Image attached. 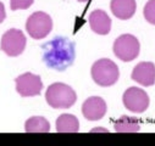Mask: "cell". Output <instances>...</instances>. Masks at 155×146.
Here are the masks:
<instances>
[{
  "mask_svg": "<svg viewBox=\"0 0 155 146\" xmlns=\"http://www.w3.org/2000/svg\"><path fill=\"white\" fill-rule=\"evenodd\" d=\"M26 36L22 30L20 29H9L5 32L2 36V44H0V49H2L8 56L15 57L18 56L23 52L26 48Z\"/></svg>",
  "mask_w": 155,
  "mask_h": 146,
  "instance_id": "cell-6",
  "label": "cell"
},
{
  "mask_svg": "<svg viewBox=\"0 0 155 146\" xmlns=\"http://www.w3.org/2000/svg\"><path fill=\"white\" fill-rule=\"evenodd\" d=\"M115 130L117 133H137L140 129L138 119L128 116H122L115 122Z\"/></svg>",
  "mask_w": 155,
  "mask_h": 146,
  "instance_id": "cell-15",
  "label": "cell"
},
{
  "mask_svg": "<svg viewBox=\"0 0 155 146\" xmlns=\"http://www.w3.org/2000/svg\"><path fill=\"white\" fill-rule=\"evenodd\" d=\"M132 79L143 87H151L155 83V65L153 62H139L132 71Z\"/></svg>",
  "mask_w": 155,
  "mask_h": 146,
  "instance_id": "cell-10",
  "label": "cell"
},
{
  "mask_svg": "<svg viewBox=\"0 0 155 146\" xmlns=\"http://www.w3.org/2000/svg\"><path fill=\"white\" fill-rule=\"evenodd\" d=\"M122 101L125 107L133 113H142L149 107L148 94L143 89L136 87H131L124 93Z\"/></svg>",
  "mask_w": 155,
  "mask_h": 146,
  "instance_id": "cell-7",
  "label": "cell"
},
{
  "mask_svg": "<svg viewBox=\"0 0 155 146\" xmlns=\"http://www.w3.org/2000/svg\"><path fill=\"white\" fill-rule=\"evenodd\" d=\"M34 0H10V8L11 10H22V9H28Z\"/></svg>",
  "mask_w": 155,
  "mask_h": 146,
  "instance_id": "cell-17",
  "label": "cell"
},
{
  "mask_svg": "<svg viewBox=\"0 0 155 146\" xmlns=\"http://www.w3.org/2000/svg\"><path fill=\"white\" fill-rule=\"evenodd\" d=\"M26 29L33 39H43L53 29V20L43 11L33 12L27 18Z\"/></svg>",
  "mask_w": 155,
  "mask_h": 146,
  "instance_id": "cell-5",
  "label": "cell"
},
{
  "mask_svg": "<svg viewBox=\"0 0 155 146\" xmlns=\"http://www.w3.org/2000/svg\"><path fill=\"white\" fill-rule=\"evenodd\" d=\"M80 129V122L73 115L64 113L56 119V130L59 133H77Z\"/></svg>",
  "mask_w": 155,
  "mask_h": 146,
  "instance_id": "cell-13",
  "label": "cell"
},
{
  "mask_svg": "<svg viewBox=\"0 0 155 146\" xmlns=\"http://www.w3.org/2000/svg\"><path fill=\"white\" fill-rule=\"evenodd\" d=\"M91 75L93 81L100 87H111L120 77L119 67L109 59H100L92 66Z\"/></svg>",
  "mask_w": 155,
  "mask_h": 146,
  "instance_id": "cell-2",
  "label": "cell"
},
{
  "mask_svg": "<svg viewBox=\"0 0 155 146\" xmlns=\"http://www.w3.org/2000/svg\"><path fill=\"white\" fill-rule=\"evenodd\" d=\"M45 100L53 108H68L76 102L77 95L70 85L64 83H53L47 89Z\"/></svg>",
  "mask_w": 155,
  "mask_h": 146,
  "instance_id": "cell-3",
  "label": "cell"
},
{
  "mask_svg": "<svg viewBox=\"0 0 155 146\" xmlns=\"http://www.w3.org/2000/svg\"><path fill=\"white\" fill-rule=\"evenodd\" d=\"M143 14L147 22L155 26V0H148V3L144 6Z\"/></svg>",
  "mask_w": 155,
  "mask_h": 146,
  "instance_id": "cell-16",
  "label": "cell"
},
{
  "mask_svg": "<svg viewBox=\"0 0 155 146\" xmlns=\"http://www.w3.org/2000/svg\"><path fill=\"white\" fill-rule=\"evenodd\" d=\"M43 61L44 63L55 71H65L68 68L76 56L74 44L65 36H55L43 46Z\"/></svg>",
  "mask_w": 155,
  "mask_h": 146,
  "instance_id": "cell-1",
  "label": "cell"
},
{
  "mask_svg": "<svg viewBox=\"0 0 155 146\" xmlns=\"http://www.w3.org/2000/svg\"><path fill=\"white\" fill-rule=\"evenodd\" d=\"M114 54L124 62L134 60L140 51V44L138 39L132 34H122L114 43Z\"/></svg>",
  "mask_w": 155,
  "mask_h": 146,
  "instance_id": "cell-4",
  "label": "cell"
},
{
  "mask_svg": "<svg viewBox=\"0 0 155 146\" xmlns=\"http://www.w3.org/2000/svg\"><path fill=\"white\" fill-rule=\"evenodd\" d=\"M111 12L119 20H130L137 9L136 0H111Z\"/></svg>",
  "mask_w": 155,
  "mask_h": 146,
  "instance_id": "cell-12",
  "label": "cell"
},
{
  "mask_svg": "<svg viewBox=\"0 0 155 146\" xmlns=\"http://www.w3.org/2000/svg\"><path fill=\"white\" fill-rule=\"evenodd\" d=\"M6 17V14H5V8H4V4L0 3V23H2Z\"/></svg>",
  "mask_w": 155,
  "mask_h": 146,
  "instance_id": "cell-18",
  "label": "cell"
},
{
  "mask_svg": "<svg viewBox=\"0 0 155 146\" xmlns=\"http://www.w3.org/2000/svg\"><path fill=\"white\" fill-rule=\"evenodd\" d=\"M80 3H86V2H88V0H78Z\"/></svg>",
  "mask_w": 155,
  "mask_h": 146,
  "instance_id": "cell-19",
  "label": "cell"
},
{
  "mask_svg": "<svg viewBox=\"0 0 155 146\" xmlns=\"http://www.w3.org/2000/svg\"><path fill=\"white\" fill-rule=\"evenodd\" d=\"M25 130L27 133H48L50 130V123L41 116L31 117L25 123Z\"/></svg>",
  "mask_w": 155,
  "mask_h": 146,
  "instance_id": "cell-14",
  "label": "cell"
},
{
  "mask_svg": "<svg viewBox=\"0 0 155 146\" xmlns=\"http://www.w3.org/2000/svg\"><path fill=\"white\" fill-rule=\"evenodd\" d=\"M88 21H89V26L94 33L100 34V35L109 34V32L111 29V20L105 11L94 10L93 12H91Z\"/></svg>",
  "mask_w": 155,
  "mask_h": 146,
  "instance_id": "cell-11",
  "label": "cell"
},
{
  "mask_svg": "<svg viewBox=\"0 0 155 146\" xmlns=\"http://www.w3.org/2000/svg\"><path fill=\"white\" fill-rule=\"evenodd\" d=\"M15 83H16L17 93L23 97L39 95L43 89V83H42L41 77L37 75H33L31 72H27V73H23V75L18 76L15 79Z\"/></svg>",
  "mask_w": 155,
  "mask_h": 146,
  "instance_id": "cell-8",
  "label": "cell"
},
{
  "mask_svg": "<svg viewBox=\"0 0 155 146\" xmlns=\"http://www.w3.org/2000/svg\"><path fill=\"white\" fill-rule=\"evenodd\" d=\"M82 113L88 121H99L106 113V102L99 96L88 97L82 105Z\"/></svg>",
  "mask_w": 155,
  "mask_h": 146,
  "instance_id": "cell-9",
  "label": "cell"
}]
</instances>
